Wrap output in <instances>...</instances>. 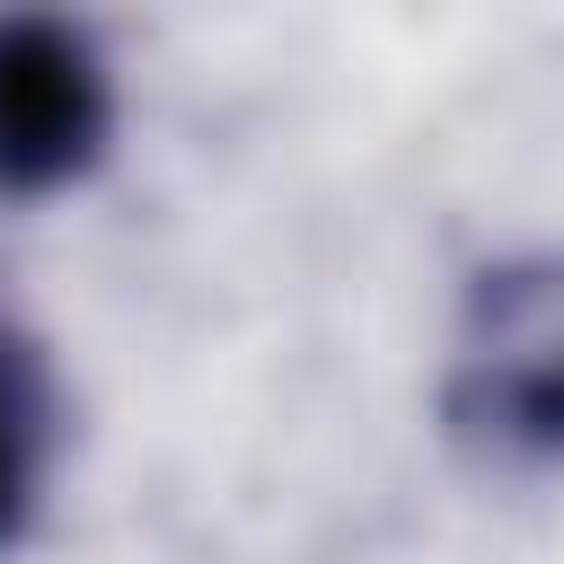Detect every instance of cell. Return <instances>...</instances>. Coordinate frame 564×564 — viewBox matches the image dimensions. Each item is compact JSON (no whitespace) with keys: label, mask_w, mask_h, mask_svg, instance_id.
I'll use <instances>...</instances> for the list:
<instances>
[{"label":"cell","mask_w":564,"mask_h":564,"mask_svg":"<svg viewBox=\"0 0 564 564\" xmlns=\"http://www.w3.org/2000/svg\"><path fill=\"white\" fill-rule=\"evenodd\" d=\"M441 414L494 458H564V256H511L467 282Z\"/></svg>","instance_id":"obj_1"},{"label":"cell","mask_w":564,"mask_h":564,"mask_svg":"<svg viewBox=\"0 0 564 564\" xmlns=\"http://www.w3.org/2000/svg\"><path fill=\"white\" fill-rule=\"evenodd\" d=\"M115 123L106 62L70 18H0V203L97 167Z\"/></svg>","instance_id":"obj_2"},{"label":"cell","mask_w":564,"mask_h":564,"mask_svg":"<svg viewBox=\"0 0 564 564\" xmlns=\"http://www.w3.org/2000/svg\"><path fill=\"white\" fill-rule=\"evenodd\" d=\"M44 458H53V379L44 352L0 317V546H18V529L35 520Z\"/></svg>","instance_id":"obj_3"}]
</instances>
